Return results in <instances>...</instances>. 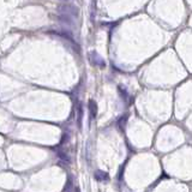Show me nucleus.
Listing matches in <instances>:
<instances>
[]
</instances>
